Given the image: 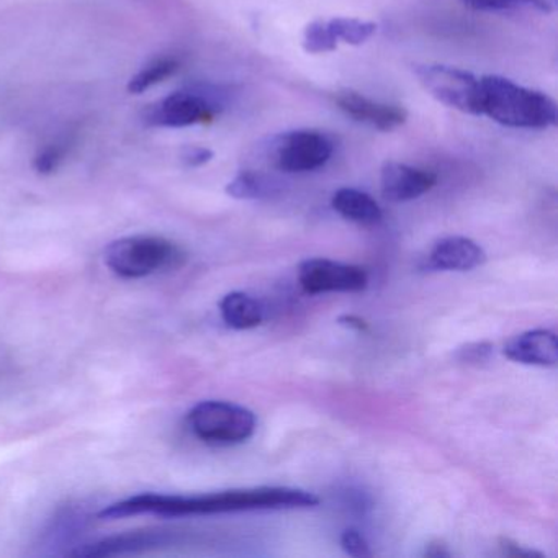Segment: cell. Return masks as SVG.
<instances>
[{
    "label": "cell",
    "instance_id": "obj_1",
    "mask_svg": "<svg viewBox=\"0 0 558 558\" xmlns=\"http://www.w3.org/2000/svg\"><path fill=\"white\" fill-rule=\"evenodd\" d=\"M319 498L306 489L289 486H259V488L228 489L207 495H158L143 493L123 501L113 502L99 512L104 521L153 514L159 518H189V515L225 514V512L266 511V509L315 508Z\"/></svg>",
    "mask_w": 558,
    "mask_h": 558
},
{
    "label": "cell",
    "instance_id": "obj_2",
    "mask_svg": "<svg viewBox=\"0 0 558 558\" xmlns=\"http://www.w3.org/2000/svg\"><path fill=\"white\" fill-rule=\"evenodd\" d=\"M480 83V116L509 129L547 130L557 125V102L548 94L501 76H483Z\"/></svg>",
    "mask_w": 558,
    "mask_h": 558
},
{
    "label": "cell",
    "instance_id": "obj_3",
    "mask_svg": "<svg viewBox=\"0 0 558 558\" xmlns=\"http://www.w3.org/2000/svg\"><path fill=\"white\" fill-rule=\"evenodd\" d=\"M230 93L214 84H192L151 104L143 112L146 125L185 129L214 122L230 102Z\"/></svg>",
    "mask_w": 558,
    "mask_h": 558
},
{
    "label": "cell",
    "instance_id": "obj_4",
    "mask_svg": "<svg viewBox=\"0 0 558 558\" xmlns=\"http://www.w3.org/2000/svg\"><path fill=\"white\" fill-rule=\"evenodd\" d=\"M185 260L184 251L161 236H126L112 241L106 250V264L123 279H142L161 270L175 269Z\"/></svg>",
    "mask_w": 558,
    "mask_h": 558
},
{
    "label": "cell",
    "instance_id": "obj_5",
    "mask_svg": "<svg viewBox=\"0 0 558 558\" xmlns=\"http://www.w3.org/2000/svg\"><path fill=\"white\" fill-rule=\"evenodd\" d=\"M192 433L208 444H241L254 436L256 414L230 401L208 400L195 404L187 416Z\"/></svg>",
    "mask_w": 558,
    "mask_h": 558
},
{
    "label": "cell",
    "instance_id": "obj_6",
    "mask_svg": "<svg viewBox=\"0 0 558 558\" xmlns=\"http://www.w3.org/2000/svg\"><path fill=\"white\" fill-rule=\"evenodd\" d=\"M336 142L322 130H295L276 136L269 153L274 168L287 174L318 171L335 155Z\"/></svg>",
    "mask_w": 558,
    "mask_h": 558
},
{
    "label": "cell",
    "instance_id": "obj_7",
    "mask_svg": "<svg viewBox=\"0 0 558 558\" xmlns=\"http://www.w3.org/2000/svg\"><path fill=\"white\" fill-rule=\"evenodd\" d=\"M414 76L429 96L449 109L480 116L482 83L475 74L444 64H416Z\"/></svg>",
    "mask_w": 558,
    "mask_h": 558
},
{
    "label": "cell",
    "instance_id": "obj_8",
    "mask_svg": "<svg viewBox=\"0 0 558 558\" xmlns=\"http://www.w3.org/2000/svg\"><path fill=\"white\" fill-rule=\"evenodd\" d=\"M299 282L310 295L355 293L367 289L368 276L362 267L329 259H306L299 267Z\"/></svg>",
    "mask_w": 558,
    "mask_h": 558
},
{
    "label": "cell",
    "instance_id": "obj_9",
    "mask_svg": "<svg viewBox=\"0 0 558 558\" xmlns=\"http://www.w3.org/2000/svg\"><path fill=\"white\" fill-rule=\"evenodd\" d=\"M338 109L354 122L371 126L378 132L390 133L400 129L408 120V112L401 106L368 99L355 90H339L335 96Z\"/></svg>",
    "mask_w": 558,
    "mask_h": 558
},
{
    "label": "cell",
    "instance_id": "obj_10",
    "mask_svg": "<svg viewBox=\"0 0 558 558\" xmlns=\"http://www.w3.org/2000/svg\"><path fill=\"white\" fill-rule=\"evenodd\" d=\"M437 184V175L427 169L403 162L387 161L380 172V189L385 201L393 204L416 201Z\"/></svg>",
    "mask_w": 558,
    "mask_h": 558
},
{
    "label": "cell",
    "instance_id": "obj_11",
    "mask_svg": "<svg viewBox=\"0 0 558 558\" xmlns=\"http://www.w3.org/2000/svg\"><path fill=\"white\" fill-rule=\"evenodd\" d=\"M486 263V253L478 243L463 236L437 241L424 263L426 270H456L466 272Z\"/></svg>",
    "mask_w": 558,
    "mask_h": 558
},
{
    "label": "cell",
    "instance_id": "obj_12",
    "mask_svg": "<svg viewBox=\"0 0 558 558\" xmlns=\"http://www.w3.org/2000/svg\"><path fill=\"white\" fill-rule=\"evenodd\" d=\"M172 541L174 537L166 532H126V534L112 535V537L77 547L76 550L71 551V555L81 558L119 557V555L151 550V548L171 544Z\"/></svg>",
    "mask_w": 558,
    "mask_h": 558
},
{
    "label": "cell",
    "instance_id": "obj_13",
    "mask_svg": "<svg viewBox=\"0 0 558 558\" xmlns=\"http://www.w3.org/2000/svg\"><path fill=\"white\" fill-rule=\"evenodd\" d=\"M502 354L518 364L555 367L558 364L557 335L550 329L522 332L506 342Z\"/></svg>",
    "mask_w": 558,
    "mask_h": 558
},
{
    "label": "cell",
    "instance_id": "obj_14",
    "mask_svg": "<svg viewBox=\"0 0 558 558\" xmlns=\"http://www.w3.org/2000/svg\"><path fill=\"white\" fill-rule=\"evenodd\" d=\"M331 205L336 214L354 223L375 225L384 218V211L375 198L357 189H339L332 195Z\"/></svg>",
    "mask_w": 558,
    "mask_h": 558
},
{
    "label": "cell",
    "instance_id": "obj_15",
    "mask_svg": "<svg viewBox=\"0 0 558 558\" xmlns=\"http://www.w3.org/2000/svg\"><path fill=\"white\" fill-rule=\"evenodd\" d=\"M220 313L223 322L230 328L253 329L264 322V308L254 296L244 292H231L220 302Z\"/></svg>",
    "mask_w": 558,
    "mask_h": 558
},
{
    "label": "cell",
    "instance_id": "obj_16",
    "mask_svg": "<svg viewBox=\"0 0 558 558\" xmlns=\"http://www.w3.org/2000/svg\"><path fill=\"white\" fill-rule=\"evenodd\" d=\"M227 194L236 201L269 198L280 191V182L259 171H241L228 182Z\"/></svg>",
    "mask_w": 558,
    "mask_h": 558
},
{
    "label": "cell",
    "instance_id": "obj_17",
    "mask_svg": "<svg viewBox=\"0 0 558 558\" xmlns=\"http://www.w3.org/2000/svg\"><path fill=\"white\" fill-rule=\"evenodd\" d=\"M181 70V61L175 57L155 58L143 66L135 76L130 80L129 93L140 96L146 90L153 89L158 84L165 83Z\"/></svg>",
    "mask_w": 558,
    "mask_h": 558
},
{
    "label": "cell",
    "instance_id": "obj_18",
    "mask_svg": "<svg viewBox=\"0 0 558 558\" xmlns=\"http://www.w3.org/2000/svg\"><path fill=\"white\" fill-rule=\"evenodd\" d=\"M329 28L338 44L361 47L377 34V24L361 19L336 17L328 21Z\"/></svg>",
    "mask_w": 558,
    "mask_h": 558
},
{
    "label": "cell",
    "instance_id": "obj_19",
    "mask_svg": "<svg viewBox=\"0 0 558 558\" xmlns=\"http://www.w3.org/2000/svg\"><path fill=\"white\" fill-rule=\"evenodd\" d=\"M460 4L465 5L470 11L489 12V14L518 11L550 14L554 11L548 0H460Z\"/></svg>",
    "mask_w": 558,
    "mask_h": 558
},
{
    "label": "cell",
    "instance_id": "obj_20",
    "mask_svg": "<svg viewBox=\"0 0 558 558\" xmlns=\"http://www.w3.org/2000/svg\"><path fill=\"white\" fill-rule=\"evenodd\" d=\"M73 136H63L57 142L50 143L40 149L34 159V169L41 175H50L60 169L66 156L70 155V149L73 148Z\"/></svg>",
    "mask_w": 558,
    "mask_h": 558
},
{
    "label": "cell",
    "instance_id": "obj_21",
    "mask_svg": "<svg viewBox=\"0 0 558 558\" xmlns=\"http://www.w3.org/2000/svg\"><path fill=\"white\" fill-rule=\"evenodd\" d=\"M303 50L310 54L332 53L338 48V40L329 28L328 21H313L303 32Z\"/></svg>",
    "mask_w": 558,
    "mask_h": 558
},
{
    "label": "cell",
    "instance_id": "obj_22",
    "mask_svg": "<svg viewBox=\"0 0 558 558\" xmlns=\"http://www.w3.org/2000/svg\"><path fill=\"white\" fill-rule=\"evenodd\" d=\"M341 547L351 557H372L371 545L357 529H345L341 535Z\"/></svg>",
    "mask_w": 558,
    "mask_h": 558
},
{
    "label": "cell",
    "instance_id": "obj_23",
    "mask_svg": "<svg viewBox=\"0 0 558 558\" xmlns=\"http://www.w3.org/2000/svg\"><path fill=\"white\" fill-rule=\"evenodd\" d=\"M493 345L489 342H473V344H466L465 348H460L457 351V359L465 364H483V362L492 361Z\"/></svg>",
    "mask_w": 558,
    "mask_h": 558
},
{
    "label": "cell",
    "instance_id": "obj_24",
    "mask_svg": "<svg viewBox=\"0 0 558 558\" xmlns=\"http://www.w3.org/2000/svg\"><path fill=\"white\" fill-rule=\"evenodd\" d=\"M214 151L205 146H185L182 149V161L189 168H202L214 159Z\"/></svg>",
    "mask_w": 558,
    "mask_h": 558
},
{
    "label": "cell",
    "instance_id": "obj_25",
    "mask_svg": "<svg viewBox=\"0 0 558 558\" xmlns=\"http://www.w3.org/2000/svg\"><path fill=\"white\" fill-rule=\"evenodd\" d=\"M499 548H501L502 555L506 557H515V558H532V557H544L541 551L531 550V548H522L519 547L515 542H512L511 538H499Z\"/></svg>",
    "mask_w": 558,
    "mask_h": 558
},
{
    "label": "cell",
    "instance_id": "obj_26",
    "mask_svg": "<svg viewBox=\"0 0 558 558\" xmlns=\"http://www.w3.org/2000/svg\"><path fill=\"white\" fill-rule=\"evenodd\" d=\"M338 323L344 328L354 329L357 332H367L368 331V323L365 319H362L361 316L355 315H342L339 316Z\"/></svg>",
    "mask_w": 558,
    "mask_h": 558
},
{
    "label": "cell",
    "instance_id": "obj_27",
    "mask_svg": "<svg viewBox=\"0 0 558 558\" xmlns=\"http://www.w3.org/2000/svg\"><path fill=\"white\" fill-rule=\"evenodd\" d=\"M426 557H450V551L447 550L446 545L442 542L436 541L433 544L427 545L426 551H424Z\"/></svg>",
    "mask_w": 558,
    "mask_h": 558
}]
</instances>
